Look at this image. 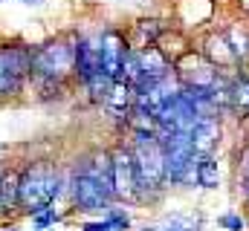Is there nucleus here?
Listing matches in <instances>:
<instances>
[{"instance_id": "15", "label": "nucleus", "mask_w": 249, "mask_h": 231, "mask_svg": "<svg viewBox=\"0 0 249 231\" xmlns=\"http://www.w3.org/2000/svg\"><path fill=\"white\" fill-rule=\"evenodd\" d=\"M136 55H139V69H142V81H139V87L142 84H151V81H160V78H165L168 72H174V61L171 55L162 50V47H145V50H136ZM136 87V90H139Z\"/></svg>"}, {"instance_id": "29", "label": "nucleus", "mask_w": 249, "mask_h": 231, "mask_svg": "<svg viewBox=\"0 0 249 231\" xmlns=\"http://www.w3.org/2000/svg\"><path fill=\"white\" fill-rule=\"evenodd\" d=\"M145 231H157V229H145Z\"/></svg>"}, {"instance_id": "26", "label": "nucleus", "mask_w": 249, "mask_h": 231, "mask_svg": "<svg viewBox=\"0 0 249 231\" xmlns=\"http://www.w3.org/2000/svg\"><path fill=\"white\" fill-rule=\"evenodd\" d=\"M241 121H244V124H247V130H249V116H247V118H241Z\"/></svg>"}, {"instance_id": "7", "label": "nucleus", "mask_w": 249, "mask_h": 231, "mask_svg": "<svg viewBox=\"0 0 249 231\" xmlns=\"http://www.w3.org/2000/svg\"><path fill=\"white\" fill-rule=\"evenodd\" d=\"M174 72L183 81V87H200V90H214L229 72L217 69L200 50H186L174 61Z\"/></svg>"}, {"instance_id": "9", "label": "nucleus", "mask_w": 249, "mask_h": 231, "mask_svg": "<svg viewBox=\"0 0 249 231\" xmlns=\"http://www.w3.org/2000/svg\"><path fill=\"white\" fill-rule=\"evenodd\" d=\"M130 47H127V38H124V29L116 26H105L99 32V58H102V69L107 78H119V69H122V58Z\"/></svg>"}, {"instance_id": "23", "label": "nucleus", "mask_w": 249, "mask_h": 231, "mask_svg": "<svg viewBox=\"0 0 249 231\" xmlns=\"http://www.w3.org/2000/svg\"><path fill=\"white\" fill-rule=\"evenodd\" d=\"M0 3H6V0H0ZM12 3H20V6H32V9L44 6V0H12Z\"/></svg>"}, {"instance_id": "11", "label": "nucleus", "mask_w": 249, "mask_h": 231, "mask_svg": "<svg viewBox=\"0 0 249 231\" xmlns=\"http://www.w3.org/2000/svg\"><path fill=\"white\" fill-rule=\"evenodd\" d=\"M99 72H105L99 58V35H90V32L75 35V81L84 87Z\"/></svg>"}, {"instance_id": "20", "label": "nucleus", "mask_w": 249, "mask_h": 231, "mask_svg": "<svg viewBox=\"0 0 249 231\" xmlns=\"http://www.w3.org/2000/svg\"><path fill=\"white\" fill-rule=\"evenodd\" d=\"M217 223H220V229H226V231H244V217H241V214H235V211L223 214Z\"/></svg>"}, {"instance_id": "19", "label": "nucleus", "mask_w": 249, "mask_h": 231, "mask_svg": "<svg viewBox=\"0 0 249 231\" xmlns=\"http://www.w3.org/2000/svg\"><path fill=\"white\" fill-rule=\"evenodd\" d=\"M61 220V214L55 211V208H44V211H38V214H32V223H35V229H50V226H55Z\"/></svg>"}, {"instance_id": "6", "label": "nucleus", "mask_w": 249, "mask_h": 231, "mask_svg": "<svg viewBox=\"0 0 249 231\" xmlns=\"http://www.w3.org/2000/svg\"><path fill=\"white\" fill-rule=\"evenodd\" d=\"M160 142H162V150H165L168 185H186V182H194L197 153H194L191 136H188L186 130H160Z\"/></svg>"}, {"instance_id": "21", "label": "nucleus", "mask_w": 249, "mask_h": 231, "mask_svg": "<svg viewBox=\"0 0 249 231\" xmlns=\"http://www.w3.org/2000/svg\"><path fill=\"white\" fill-rule=\"evenodd\" d=\"M235 173H249V139L241 145V150L235 156Z\"/></svg>"}, {"instance_id": "8", "label": "nucleus", "mask_w": 249, "mask_h": 231, "mask_svg": "<svg viewBox=\"0 0 249 231\" xmlns=\"http://www.w3.org/2000/svg\"><path fill=\"white\" fill-rule=\"evenodd\" d=\"M110 168H113V191L116 199H142L139 197V182H136V168H133V156L130 148L119 145L116 150H110Z\"/></svg>"}, {"instance_id": "28", "label": "nucleus", "mask_w": 249, "mask_h": 231, "mask_svg": "<svg viewBox=\"0 0 249 231\" xmlns=\"http://www.w3.org/2000/svg\"><path fill=\"white\" fill-rule=\"evenodd\" d=\"M3 231H18V229H3Z\"/></svg>"}, {"instance_id": "18", "label": "nucleus", "mask_w": 249, "mask_h": 231, "mask_svg": "<svg viewBox=\"0 0 249 231\" xmlns=\"http://www.w3.org/2000/svg\"><path fill=\"white\" fill-rule=\"evenodd\" d=\"M105 220L113 226V231H127L130 229V217L124 214V208H113V205H110V208L105 211Z\"/></svg>"}, {"instance_id": "27", "label": "nucleus", "mask_w": 249, "mask_h": 231, "mask_svg": "<svg viewBox=\"0 0 249 231\" xmlns=\"http://www.w3.org/2000/svg\"><path fill=\"white\" fill-rule=\"evenodd\" d=\"M122 3H124V0H122ZM127 3H142V0H127Z\"/></svg>"}, {"instance_id": "25", "label": "nucleus", "mask_w": 249, "mask_h": 231, "mask_svg": "<svg viewBox=\"0 0 249 231\" xmlns=\"http://www.w3.org/2000/svg\"><path fill=\"white\" fill-rule=\"evenodd\" d=\"M3 173H6V168H0V182H3ZM0 211H3V208H0Z\"/></svg>"}, {"instance_id": "12", "label": "nucleus", "mask_w": 249, "mask_h": 231, "mask_svg": "<svg viewBox=\"0 0 249 231\" xmlns=\"http://www.w3.org/2000/svg\"><path fill=\"white\" fill-rule=\"evenodd\" d=\"M188 136H191V145H194L197 156H214L217 148H220V139H223L220 116H200L194 121V127L188 130Z\"/></svg>"}, {"instance_id": "10", "label": "nucleus", "mask_w": 249, "mask_h": 231, "mask_svg": "<svg viewBox=\"0 0 249 231\" xmlns=\"http://www.w3.org/2000/svg\"><path fill=\"white\" fill-rule=\"evenodd\" d=\"M174 23L160 17V15H142L136 17L127 29H124V38H127V47L130 50H145V47H154L160 44V38L171 29Z\"/></svg>"}, {"instance_id": "3", "label": "nucleus", "mask_w": 249, "mask_h": 231, "mask_svg": "<svg viewBox=\"0 0 249 231\" xmlns=\"http://www.w3.org/2000/svg\"><path fill=\"white\" fill-rule=\"evenodd\" d=\"M61 173L58 165L50 159H35L18 171V208L23 214H38L44 208H53L61 194Z\"/></svg>"}, {"instance_id": "13", "label": "nucleus", "mask_w": 249, "mask_h": 231, "mask_svg": "<svg viewBox=\"0 0 249 231\" xmlns=\"http://www.w3.org/2000/svg\"><path fill=\"white\" fill-rule=\"evenodd\" d=\"M200 52L209 58L217 69H223V72H235V69H241V61L235 55V50H232V44H229V38H226V32L223 29H212L206 38H203V47H200Z\"/></svg>"}, {"instance_id": "4", "label": "nucleus", "mask_w": 249, "mask_h": 231, "mask_svg": "<svg viewBox=\"0 0 249 231\" xmlns=\"http://www.w3.org/2000/svg\"><path fill=\"white\" fill-rule=\"evenodd\" d=\"M130 156L136 168V182H139V197L145 199L148 194H160L168 185L165 173V150L160 142V133H145V130H130Z\"/></svg>"}, {"instance_id": "22", "label": "nucleus", "mask_w": 249, "mask_h": 231, "mask_svg": "<svg viewBox=\"0 0 249 231\" xmlns=\"http://www.w3.org/2000/svg\"><path fill=\"white\" fill-rule=\"evenodd\" d=\"M81 231H113V226H110L107 220H102V223H87Z\"/></svg>"}, {"instance_id": "16", "label": "nucleus", "mask_w": 249, "mask_h": 231, "mask_svg": "<svg viewBox=\"0 0 249 231\" xmlns=\"http://www.w3.org/2000/svg\"><path fill=\"white\" fill-rule=\"evenodd\" d=\"M194 182L206 191L220 185V168H217V156H197V168H194Z\"/></svg>"}, {"instance_id": "17", "label": "nucleus", "mask_w": 249, "mask_h": 231, "mask_svg": "<svg viewBox=\"0 0 249 231\" xmlns=\"http://www.w3.org/2000/svg\"><path fill=\"white\" fill-rule=\"evenodd\" d=\"M0 208L3 211L18 208V171H12V168H6L3 182H0Z\"/></svg>"}, {"instance_id": "5", "label": "nucleus", "mask_w": 249, "mask_h": 231, "mask_svg": "<svg viewBox=\"0 0 249 231\" xmlns=\"http://www.w3.org/2000/svg\"><path fill=\"white\" fill-rule=\"evenodd\" d=\"M29 72H32L29 44H20V41L0 44V101L23 93V87L29 84Z\"/></svg>"}, {"instance_id": "2", "label": "nucleus", "mask_w": 249, "mask_h": 231, "mask_svg": "<svg viewBox=\"0 0 249 231\" xmlns=\"http://www.w3.org/2000/svg\"><path fill=\"white\" fill-rule=\"evenodd\" d=\"M29 81L41 93H61L75 81V35H55L32 47Z\"/></svg>"}, {"instance_id": "14", "label": "nucleus", "mask_w": 249, "mask_h": 231, "mask_svg": "<svg viewBox=\"0 0 249 231\" xmlns=\"http://www.w3.org/2000/svg\"><path fill=\"white\" fill-rule=\"evenodd\" d=\"M102 107H105V113L110 118H116L119 124L127 127V118H130L133 107H136V90L130 84H124V81H113L107 96H105V101H102Z\"/></svg>"}, {"instance_id": "24", "label": "nucleus", "mask_w": 249, "mask_h": 231, "mask_svg": "<svg viewBox=\"0 0 249 231\" xmlns=\"http://www.w3.org/2000/svg\"><path fill=\"white\" fill-rule=\"evenodd\" d=\"M238 6H241V15L249 17V0H238Z\"/></svg>"}, {"instance_id": "1", "label": "nucleus", "mask_w": 249, "mask_h": 231, "mask_svg": "<svg viewBox=\"0 0 249 231\" xmlns=\"http://www.w3.org/2000/svg\"><path fill=\"white\" fill-rule=\"evenodd\" d=\"M70 199L78 211H107L116 202L113 191V168H110V153L93 150L75 162L70 173Z\"/></svg>"}]
</instances>
